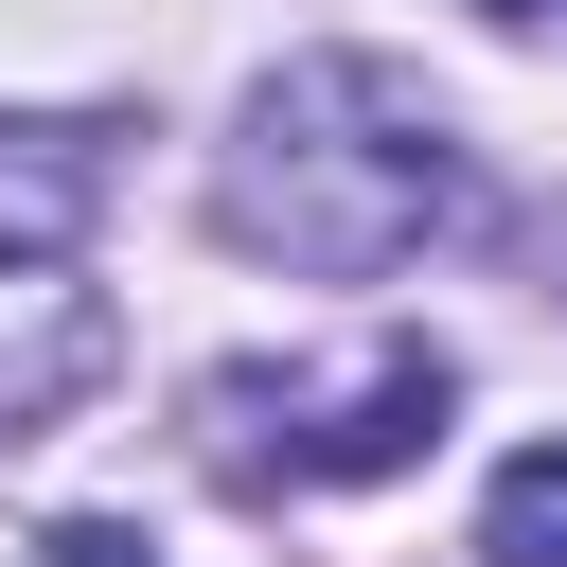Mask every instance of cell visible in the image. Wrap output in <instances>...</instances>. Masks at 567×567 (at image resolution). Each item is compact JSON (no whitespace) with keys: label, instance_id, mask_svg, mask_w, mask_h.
Here are the masks:
<instances>
[{"label":"cell","instance_id":"cell-1","mask_svg":"<svg viewBox=\"0 0 567 567\" xmlns=\"http://www.w3.org/2000/svg\"><path fill=\"white\" fill-rule=\"evenodd\" d=\"M213 213H230V248H266V266L372 284V266L478 230V159H461V124H443L408 71H372V53H301V71L248 89V142H230Z\"/></svg>","mask_w":567,"mask_h":567},{"label":"cell","instance_id":"cell-2","mask_svg":"<svg viewBox=\"0 0 567 567\" xmlns=\"http://www.w3.org/2000/svg\"><path fill=\"white\" fill-rule=\"evenodd\" d=\"M443 408H461V372L425 337H372L337 372H213L195 390V443H213L230 496H337V478H408L443 443Z\"/></svg>","mask_w":567,"mask_h":567},{"label":"cell","instance_id":"cell-3","mask_svg":"<svg viewBox=\"0 0 567 567\" xmlns=\"http://www.w3.org/2000/svg\"><path fill=\"white\" fill-rule=\"evenodd\" d=\"M89 230V142H35V124H0V266H53Z\"/></svg>","mask_w":567,"mask_h":567},{"label":"cell","instance_id":"cell-4","mask_svg":"<svg viewBox=\"0 0 567 567\" xmlns=\"http://www.w3.org/2000/svg\"><path fill=\"white\" fill-rule=\"evenodd\" d=\"M478 567H567V443L496 461V496H478Z\"/></svg>","mask_w":567,"mask_h":567},{"label":"cell","instance_id":"cell-5","mask_svg":"<svg viewBox=\"0 0 567 567\" xmlns=\"http://www.w3.org/2000/svg\"><path fill=\"white\" fill-rule=\"evenodd\" d=\"M35 567H159V549H142V532H106V514H71V532H53Z\"/></svg>","mask_w":567,"mask_h":567}]
</instances>
